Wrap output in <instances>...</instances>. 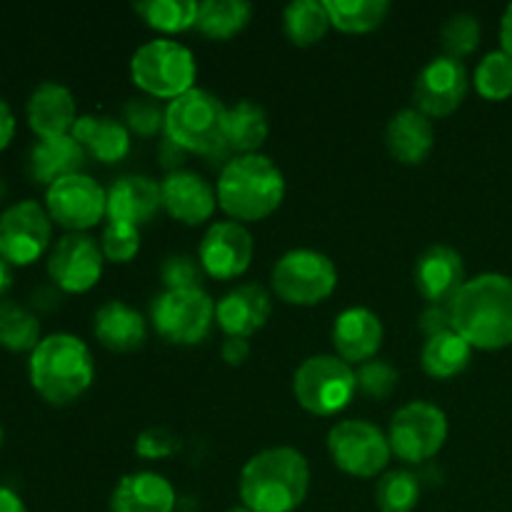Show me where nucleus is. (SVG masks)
Instances as JSON below:
<instances>
[{
	"instance_id": "obj_1",
	"label": "nucleus",
	"mask_w": 512,
	"mask_h": 512,
	"mask_svg": "<svg viewBox=\"0 0 512 512\" xmlns=\"http://www.w3.org/2000/svg\"><path fill=\"white\" fill-rule=\"evenodd\" d=\"M453 330L473 350H503L512 345V278L483 273L470 278L450 303Z\"/></svg>"
},
{
	"instance_id": "obj_2",
	"label": "nucleus",
	"mask_w": 512,
	"mask_h": 512,
	"mask_svg": "<svg viewBox=\"0 0 512 512\" xmlns=\"http://www.w3.org/2000/svg\"><path fill=\"white\" fill-rule=\"evenodd\" d=\"M310 465L295 448H268L240 473V500L253 512H293L308 498Z\"/></svg>"
},
{
	"instance_id": "obj_3",
	"label": "nucleus",
	"mask_w": 512,
	"mask_h": 512,
	"mask_svg": "<svg viewBox=\"0 0 512 512\" xmlns=\"http://www.w3.org/2000/svg\"><path fill=\"white\" fill-rule=\"evenodd\" d=\"M218 205L235 223H258L283 205V170L268 155H233L218 178Z\"/></svg>"
},
{
	"instance_id": "obj_4",
	"label": "nucleus",
	"mask_w": 512,
	"mask_h": 512,
	"mask_svg": "<svg viewBox=\"0 0 512 512\" xmlns=\"http://www.w3.org/2000/svg\"><path fill=\"white\" fill-rule=\"evenodd\" d=\"M35 393L50 405H68L93 385L95 363L90 348L70 333L45 335L28 363Z\"/></svg>"
},
{
	"instance_id": "obj_5",
	"label": "nucleus",
	"mask_w": 512,
	"mask_h": 512,
	"mask_svg": "<svg viewBox=\"0 0 512 512\" xmlns=\"http://www.w3.org/2000/svg\"><path fill=\"white\" fill-rule=\"evenodd\" d=\"M225 118L228 105L218 95L193 88L170 100L165 108V138L185 153H200L208 158L233 153L225 143Z\"/></svg>"
},
{
	"instance_id": "obj_6",
	"label": "nucleus",
	"mask_w": 512,
	"mask_h": 512,
	"mask_svg": "<svg viewBox=\"0 0 512 512\" xmlns=\"http://www.w3.org/2000/svg\"><path fill=\"white\" fill-rule=\"evenodd\" d=\"M130 75L148 98L175 100L195 88L198 65L193 53L178 40L158 38L135 50Z\"/></svg>"
},
{
	"instance_id": "obj_7",
	"label": "nucleus",
	"mask_w": 512,
	"mask_h": 512,
	"mask_svg": "<svg viewBox=\"0 0 512 512\" xmlns=\"http://www.w3.org/2000/svg\"><path fill=\"white\" fill-rule=\"evenodd\" d=\"M358 393L355 370L338 355H313L293 375V395L303 410L320 418L338 415Z\"/></svg>"
},
{
	"instance_id": "obj_8",
	"label": "nucleus",
	"mask_w": 512,
	"mask_h": 512,
	"mask_svg": "<svg viewBox=\"0 0 512 512\" xmlns=\"http://www.w3.org/2000/svg\"><path fill=\"white\" fill-rule=\"evenodd\" d=\"M270 288L288 305H318L338 288V270L325 253L310 248L280 255L270 273Z\"/></svg>"
},
{
	"instance_id": "obj_9",
	"label": "nucleus",
	"mask_w": 512,
	"mask_h": 512,
	"mask_svg": "<svg viewBox=\"0 0 512 512\" xmlns=\"http://www.w3.org/2000/svg\"><path fill=\"white\" fill-rule=\"evenodd\" d=\"M448 440V415L433 403L413 400L395 410L390 420L388 443L398 460L408 465L425 463L443 450Z\"/></svg>"
},
{
	"instance_id": "obj_10",
	"label": "nucleus",
	"mask_w": 512,
	"mask_h": 512,
	"mask_svg": "<svg viewBox=\"0 0 512 512\" xmlns=\"http://www.w3.org/2000/svg\"><path fill=\"white\" fill-rule=\"evenodd\" d=\"M150 320L160 338L173 345H198L215 323V303L203 288L165 290L153 300Z\"/></svg>"
},
{
	"instance_id": "obj_11",
	"label": "nucleus",
	"mask_w": 512,
	"mask_h": 512,
	"mask_svg": "<svg viewBox=\"0 0 512 512\" xmlns=\"http://www.w3.org/2000/svg\"><path fill=\"white\" fill-rule=\"evenodd\" d=\"M328 450L335 468L353 478H378L388 468L393 450L388 435L368 420H340L328 433Z\"/></svg>"
},
{
	"instance_id": "obj_12",
	"label": "nucleus",
	"mask_w": 512,
	"mask_h": 512,
	"mask_svg": "<svg viewBox=\"0 0 512 512\" xmlns=\"http://www.w3.org/2000/svg\"><path fill=\"white\" fill-rule=\"evenodd\" d=\"M45 210L60 228L85 233L108 215V190L85 173L65 175L45 190Z\"/></svg>"
},
{
	"instance_id": "obj_13",
	"label": "nucleus",
	"mask_w": 512,
	"mask_h": 512,
	"mask_svg": "<svg viewBox=\"0 0 512 512\" xmlns=\"http://www.w3.org/2000/svg\"><path fill=\"white\" fill-rule=\"evenodd\" d=\"M50 215L38 200H20L0 215V258L30 265L48 250Z\"/></svg>"
},
{
	"instance_id": "obj_14",
	"label": "nucleus",
	"mask_w": 512,
	"mask_h": 512,
	"mask_svg": "<svg viewBox=\"0 0 512 512\" xmlns=\"http://www.w3.org/2000/svg\"><path fill=\"white\" fill-rule=\"evenodd\" d=\"M105 255L88 233H68L55 243L48 258V275L63 293H88L103 275Z\"/></svg>"
},
{
	"instance_id": "obj_15",
	"label": "nucleus",
	"mask_w": 512,
	"mask_h": 512,
	"mask_svg": "<svg viewBox=\"0 0 512 512\" xmlns=\"http://www.w3.org/2000/svg\"><path fill=\"white\" fill-rule=\"evenodd\" d=\"M468 70L460 60L440 55L433 58L415 78V110L433 118H448L463 105L468 95Z\"/></svg>"
},
{
	"instance_id": "obj_16",
	"label": "nucleus",
	"mask_w": 512,
	"mask_h": 512,
	"mask_svg": "<svg viewBox=\"0 0 512 512\" xmlns=\"http://www.w3.org/2000/svg\"><path fill=\"white\" fill-rule=\"evenodd\" d=\"M255 243L248 228L235 220H220L205 230L198 248V260L205 275L215 280H235L248 273Z\"/></svg>"
},
{
	"instance_id": "obj_17",
	"label": "nucleus",
	"mask_w": 512,
	"mask_h": 512,
	"mask_svg": "<svg viewBox=\"0 0 512 512\" xmlns=\"http://www.w3.org/2000/svg\"><path fill=\"white\" fill-rule=\"evenodd\" d=\"M413 278L415 288L428 300V305H450L460 288L468 283L463 258L448 245H433L425 250L415 263Z\"/></svg>"
},
{
	"instance_id": "obj_18",
	"label": "nucleus",
	"mask_w": 512,
	"mask_h": 512,
	"mask_svg": "<svg viewBox=\"0 0 512 512\" xmlns=\"http://www.w3.org/2000/svg\"><path fill=\"white\" fill-rule=\"evenodd\" d=\"M163 208L170 218L185 225H200L213 218L218 208V193L213 185L190 170H170L168 178L160 183Z\"/></svg>"
},
{
	"instance_id": "obj_19",
	"label": "nucleus",
	"mask_w": 512,
	"mask_h": 512,
	"mask_svg": "<svg viewBox=\"0 0 512 512\" xmlns=\"http://www.w3.org/2000/svg\"><path fill=\"white\" fill-rule=\"evenodd\" d=\"M273 313V298L263 285H238L215 305V323L225 338H245L258 333Z\"/></svg>"
},
{
	"instance_id": "obj_20",
	"label": "nucleus",
	"mask_w": 512,
	"mask_h": 512,
	"mask_svg": "<svg viewBox=\"0 0 512 512\" xmlns=\"http://www.w3.org/2000/svg\"><path fill=\"white\" fill-rule=\"evenodd\" d=\"M383 338V323L368 308L343 310L333 323L335 355L348 365H363L373 360L383 348Z\"/></svg>"
},
{
	"instance_id": "obj_21",
	"label": "nucleus",
	"mask_w": 512,
	"mask_h": 512,
	"mask_svg": "<svg viewBox=\"0 0 512 512\" xmlns=\"http://www.w3.org/2000/svg\"><path fill=\"white\" fill-rule=\"evenodd\" d=\"M163 208L160 183L148 175H125L108 190V223H125L140 228L150 223Z\"/></svg>"
},
{
	"instance_id": "obj_22",
	"label": "nucleus",
	"mask_w": 512,
	"mask_h": 512,
	"mask_svg": "<svg viewBox=\"0 0 512 512\" xmlns=\"http://www.w3.org/2000/svg\"><path fill=\"white\" fill-rule=\"evenodd\" d=\"M28 123L38 138H60V135L73 133V125L78 120L75 110V98L65 85L45 80L30 93L28 105Z\"/></svg>"
},
{
	"instance_id": "obj_23",
	"label": "nucleus",
	"mask_w": 512,
	"mask_h": 512,
	"mask_svg": "<svg viewBox=\"0 0 512 512\" xmlns=\"http://www.w3.org/2000/svg\"><path fill=\"white\" fill-rule=\"evenodd\" d=\"M385 145L403 165H420L435 148V125L415 108L398 110L385 128Z\"/></svg>"
},
{
	"instance_id": "obj_24",
	"label": "nucleus",
	"mask_w": 512,
	"mask_h": 512,
	"mask_svg": "<svg viewBox=\"0 0 512 512\" xmlns=\"http://www.w3.org/2000/svg\"><path fill=\"white\" fill-rule=\"evenodd\" d=\"M175 488L168 478L150 470L130 473L115 485L110 512H173Z\"/></svg>"
},
{
	"instance_id": "obj_25",
	"label": "nucleus",
	"mask_w": 512,
	"mask_h": 512,
	"mask_svg": "<svg viewBox=\"0 0 512 512\" xmlns=\"http://www.w3.org/2000/svg\"><path fill=\"white\" fill-rule=\"evenodd\" d=\"M93 333L98 343L113 353H133V350L143 348L145 338H148L143 315L123 300H110V303L100 305L93 318Z\"/></svg>"
},
{
	"instance_id": "obj_26",
	"label": "nucleus",
	"mask_w": 512,
	"mask_h": 512,
	"mask_svg": "<svg viewBox=\"0 0 512 512\" xmlns=\"http://www.w3.org/2000/svg\"><path fill=\"white\" fill-rule=\"evenodd\" d=\"M85 163V150L73 135L60 138H38L28 153V173L35 183L53 185L65 175L80 173Z\"/></svg>"
},
{
	"instance_id": "obj_27",
	"label": "nucleus",
	"mask_w": 512,
	"mask_h": 512,
	"mask_svg": "<svg viewBox=\"0 0 512 512\" xmlns=\"http://www.w3.org/2000/svg\"><path fill=\"white\" fill-rule=\"evenodd\" d=\"M70 135L100 163H118L130 153V130L110 115H78Z\"/></svg>"
},
{
	"instance_id": "obj_28",
	"label": "nucleus",
	"mask_w": 512,
	"mask_h": 512,
	"mask_svg": "<svg viewBox=\"0 0 512 512\" xmlns=\"http://www.w3.org/2000/svg\"><path fill=\"white\" fill-rule=\"evenodd\" d=\"M268 115L263 105L253 100H238L228 108L225 118V143L233 153L250 155L258 153L260 145L268 140Z\"/></svg>"
},
{
	"instance_id": "obj_29",
	"label": "nucleus",
	"mask_w": 512,
	"mask_h": 512,
	"mask_svg": "<svg viewBox=\"0 0 512 512\" xmlns=\"http://www.w3.org/2000/svg\"><path fill=\"white\" fill-rule=\"evenodd\" d=\"M470 358H473V348H470L468 340L460 338L455 330H450V333L425 340L420 363H423V370L430 378L450 380L468 368Z\"/></svg>"
},
{
	"instance_id": "obj_30",
	"label": "nucleus",
	"mask_w": 512,
	"mask_h": 512,
	"mask_svg": "<svg viewBox=\"0 0 512 512\" xmlns=\"http://www.w3.org/2000/svg\"><path fill=\"white\" fill-rule=\"evenodd\" d=\"M253 18V5L245 0H205L198 8L195 28L210 40H230Z\"/></svg>"
},
{
	"instance_id": "obj_31",
	"label": "nucleus",
	"mask_w": 512,
	"mask_h": 512,
	"mask_svg": "<svg viewBox=\"0 0 512 512\" xmlns=\"http://www.w3.org/2000/svg\"><path fill=\"white\" fill-rule=\"evenodd\" d=\"M330 25L340 33L363 35L380 28L390 13L388 0H328Z\"/></svg>"
},
{
	"instance_id": "obj_32",
	"label": "nucleus",
	"mask_w": 512,
	"mask_h": 512,
	"mask_svg": "<svg viewBox=\"0 0 512 512\" xmlns=\"http://www.w3.org/2000/svg\"><path fill=\"white\" fill-rule=\"evenodd\" d=\"M283 23L290 43L300 45V48H310V45L320 43L325 38L330 28V15L325 3H318V0H295V3L285 8Z\"/></svg>"
},
{
	"instance_id": "obj_33",
	"label": "nucleus",
	"mask_w": 512,
	"mask_h": 512,
	"mask_svg": "<svg viewBox=\"0 0 512 512\" xmlns=\"http://www.w3.org/2000/svg\"><path fill=\"white\" fill-rule=\"evenodd\" d=\"M133 8L148 23V28L173 35L195 28L200 3L195 0H145V3H135Z\"/></svg>"
},
{
	"instance_id": "obj_34",
	"label": "nucleus",
	"mask_w": 512,
	"mask_h": 512,
	"mask_svg": "<svg viewBox=\"0 0 512 512\" xmlns=\"http://www.w3.org/2000/svg\"><path fill=\"white\" fill-rule=\"evenodd\" d=\"M40 340L38 318L15 300H0V345L15 353H33Z\"/></svg>"
},
{
	"instance_id": "obj_35",
	"label": "nucleus",
	"mask_w": 512,
	"mask_h": 512,
	"mask_svg": "<svg viewBox=\"0 0 512 512\" xmlns=\"http://www.w3.org/2000/svg\"><path fill=\"white\" fill-rule=\"evenodd\" d=\"M473 85L480 98L500 103L512 95V58L505 50H493L478 63Z\"/></svg>"
},
{
	"instance_id": "obj_36",
	"label": "nucleus",
	"mask_w": 512,
	"mask_h": 512,
	"mask_svg": "<svg viewBox=\"0 0 512 512\" xmlns=\"http://www.w3.org/2000/svg\"><path fill=\"white\" fill-rule=\"evenodd\" d=\"M420 500L418 475L408 470H393L378 480L375 505L380 512H413Z\"/></svg>"
},
{
	"instance_id": "obj_37",
	"label": "nucleus",
	"mask_w": 512,
	"mask_h": 512,
	"mask_svg": "<svg viewBox=\"0 0 512 512\" xmlns=\"http://www.w3.org/2000/svg\"><path fill=\"white\" fill-rule=\"evenodd\" d=\"M440 43L448 58H465V55L475 53L480 45V23L475 15L470 13H455L445 20L440 28Z\"/></svg>"
},
{
	"instance_id": "obj_38",
	"label": "nucleus",
	"mask_w": 512,
	"mask_h": 512,
	"mask_svg": "<svg viewBox=\"0 0 512 512\" xmlns=\"http://www.w3.org/2000/svg\"><path fill=\"white\" fill-rule=\"evenodd\" d=\"M123 120L130 135L155 138L158 133H165V108L155 98H148V95L128 100L123 110Z\"/></svg>"
},
{
	"instance_id": "obj_39",
	"label": "nucleus",
	"mask_w": 512,
	"mask_h": 512,
	"mask_svg": "<svg viewBox=\"0 0 512 512\" xmlns=\"http://www.w3.org/2000/svg\"><path fill=\"white\" fill-rule=\"evenodd\" d=\"M398 370L393 368L385 360H368V363L358 365L355 370V383H358V390L365 395V398L373 400H383L390 398L398 388Z\"/></svg>"
},
{
	"instance_id": "obj_40",
	"label": "nucleus",
	"mask_w": 512,
	"mask_h": 512,
	"mask_svg": "<svg viewBox=\"0 0 512 512\" xmlns=\"http://www.w3.org/2000/svg\"><path fill=\"white\" fill-rule=\"evenodd\" d=\"M100 250L110 263H130L140 250V228L125 223H108L100 238Z\"/></svg>"
},
{
	"instance_id": "obj_41",
	"label": "nucleus",
	"mask_w": 512,
	"mask_h": 512,
	"mask_svg": "<svg viewBox=\"0 0 512 512\" xmlns=\"http://www.w3.org/2000/svg\"><path fill=\"white\" fill-rule=\"evenodd\" d=\"M203 275L205 270L200 265V260L183 253L165 258L163 268H160V278H163L165 290H198Z\"/></svg>"
},
{
	"instance_id": "obj_42",
	"label": "nucleus",
	"mask_w": 512,
	"mask_h": 512,
	"mask_svg": "<svg viewBox=\"0 0 512 512\" xmlns=\"http://www.w3.org/2000/svg\"><path fill=\"white\" fill-rule=\"evenodd\" d=\"M178 448V438L168 428H148L135 440V453L145 460L170 458V455L178 453Z\"/></svg>"
},
{
	"instance_id": "obj_43",
	"label": "nucleus",
	"mask_w": 512,
	"mask_h": 512,
	"mask_svg": "<svg viewBox=\"0 0 512 512\" xmlns=\"http://www.w3.org/2000/svg\"><path fill=\"white\" fill-rule=\"evenodd\" d=\"M418 325H420V330L428 335V338L450 333V330H453V315H450V305H428V308L420 313Z\"/></svg>"
},
{
	"instance_id": "obj_44",
	"label": "nucleus",
	"mask_w": 512,
	"mask_h": 512,
	"mask_svg": "<svg viewBox=\"0 0 512 512\" xmlns=\"http://www.w3.org/2000/svg\"><path fill=\"white\" fill-rule=\"evenodd\" d=\"M220 355H223V360L230 365V368H238V365H243L245 360H248L250 343L245 338H225L223 348H220Z\"/></svg>"
},
{
	"instance_id": "obj_45",
	"label": "nucleus",
	"mask_w": 512,
	"mask_h": 512,
	"mask_svg": "<svg viewBox=\"0 0 512 512\" xmlns=\"http://www.w3.org/2000/svg\"><path fill=\"white\" fill-rule=\"evenodd\" d=\"M15 135V115L10 105L0 98V150L8 148Z\"/></svg>"
},
{
	"instance_id": "obj_46",
	"label": "nucleus",
	"mask_w": 512,
	"mask_h": 512,
	"mask_svg": "<svg viewBox=\"0 0 512 512\" xmlns=\"http://www.w3.org/2000/svg\"><path fill=\"white\" fill-rule=\"evenodd\" d=\"M0 512H28L25 503L20 500V495L15 490L0 485Z\"/></svg>"
},
{
	"instance_id": "obj_47",
	"label": "nucleus",
	"mask_w": 512,
	"mask_h": 512,
	"mask_svg": "<svg viewBox=\"0 0 512 512\" xmlns=\"http://www.w3.org/2000/svg\"><path fill=\"white\" fill-rule=\"evenodd\" d=\"M500 45L505 53L512 58V5H508V10L503 13V20H500Z\"/></svg>"
},
{
	"instance_id": "obj_48",
	"label": "nucleus",
	"mask_w": 512,
	"mask_h": 512,
	"mask_svg": "<svg viewBox=\"0 0 512 512\" xmlns=\"http://www.w3.org/2000/svg\"><path fill=\"white\" fill-rule=\"evenodd\" d=\"M160 155H163V163L168 165V168H175L178 170V165L183 163V155H185V150L183 148H178V145L175 143H170L168 138H165V143H163V148H160Z\"/></svg>"
},
{
	"instance_id": "obj_49",
	"label": "nucleus",
	"mask_w": 512,
	"mask_h": 512,
	"mask_svg": "<svg viewBox=\"0 0 512 512\" xmlns=\"http://www.w3.org/2000/svg\"><path fill=\"white\" fill-rule=\"evenodd\" d=\"M33 303L45 310H53L55 305H58V293H55L53 288H38L33 295Z\"/></svg>"
},
{
	"instance_id": "obj_50",
	"label": "nucleus",
	"mask_w": 512,
	"mask_h": 512,
	"mask_svg": "<svg viewBox=\"0 0 512 512\" xmlns=\"http://www.w3.org/2000/svg\"><path fill=\"white\" fill-rule=\"evenodd\" d=\"M10 285H13V265L0 258V298L8 293Z\"/></svg>"
},
{
	"instance_id": "obj_51",
	"label": "nucleus",
	"mask_w": 512,
	"mask_h": 512,
	"mask_svg": "<svg viewBox=\"0 0 512 512\" xmlns=\"http://www.w3.org/2000/svg\"><path fill=\"white\" fill-rule=\"evenodd\" d=\"M228 512H253V510H248L245 505H235V508H230Z\"/></svg>"
},
{
	"instance_id": "obj_52",
	"label": "nucleus",
	"mask_w": 512,
	"mask_h": 512,
	"mask_svg": "<svg viewBox=\"0 0 512 512\" xmlns=\"http://www.w3.org/2000/svg\"><path fill=\"white\" fill-rule=\"evenodd\" d=\"M5 193V185H3V180H0V195Z\"/></svg>"
},
{
	"instance_id": "obj_53",
	"label": "nucleus",
	"mask_w": 512,
	"mask_h": 512,
	"mask_svg": "<svg viewBox=\"0 0 512 512\" xmlns=\"http://www.w3.org/2000/svg\"><path fill=\"white\" fill-rule=\"evenodd\" d=\"M0 443H3V425H0Z\"/></svg>"
}]
</instances>
